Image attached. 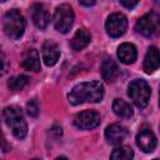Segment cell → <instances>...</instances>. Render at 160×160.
Masks as SVG:
<instances>
[{"label":"cell","mask_w":160,"mask_h":160,"mask_svg":"<svg viewBox=\"0 0 160 160\" xmlns=\"http://www.w3.org/2000/svg\"><path fill=\"white\" fill-rule=\"evenodd\" d=\"M104 98V85L98 81H85L75 85L68 99L72 105H80L84 102H99Z\"/></svg>","instance_id":"cell-1"},{"label":"cell","mask_w":160,"mask_h":160,"mask_svg":"<svg viewBox=\"0 0 160 160\" xmlns=\"http://www.w3.org/2000/svg\"><path fill=\"white\" fill-rule=\"evenodd\" d=\"M4 118L16 139L22 140L28 134V125L24 120L22 111L19 106H8L4 109Z\"/></svg>","instance_id":"cell-2"},{"label":"cell","mask_w":160,"mask_h":160,"mask_svg":"<svg viewBox=\"0 0 160 160\" xmlns=\"http://www.w3.org/2000/svg\"><path fill=\"white\" fill-rule=\"evenodd\" d=\"M2 30L11 39H20L25 31V19L22 14L16 9L8 11L2 18Z\"/></svg>","instance_id":"cell-3"},{"label":"cell","mask_w":160,"mask_h":160,"mask_svg":"<svg viewBox=\"0 0 160 160\" xmlns=\"http://www.w3.org/2000/svg\"><path fill=\"white\" fill-rule=\"evenodd\" d=\"M128 94L132 100V102L139 109H144L149 104V100L151 96V89L145 80L136 79L130 82L128 88Z\"/></svg>","instance_id":"cell-4"},{"label":"cell","mask_w":160,"mask_h":160,"mask_svg":"<svg viewBox=\"0 0 160 160\" xmlns=\"http://www.w3.org/2000/svg\"><path fill=\"white\" fill-rule=\"evenodd\" d=\"M75 20V14L69 4H61L55 9L54 12V26L58 31L66 34Z\"/></svg>","instance_id":"cell-5"},{"label":"cell","mask_w":160,"mask_h":160,"mask_svg":"<svg viewBox=\"0 0 160 160\" xmlns=\"http://www.w3.org/2000/svg\"><path fill=\"white\" fill-rule=\"evenodd\" d=\"M105 29L109 36L111 38H120L125 34L128 29V19L124 14L121 12H114L111 14L106 22H105Z\"/></svg>","instance_id":"cell-6"},{"label":"cell","mask_w":160,"mask_h":160,"mask_svg":"<svg viewBox=\"0 0 160 160\" xmlns=\"http://www.w3.org/2000/svg\"><path fill=\"white\" fill-rule=\"evenodd\" d=\"M100 124V115L94 110H85L74 118V125L81 130H92Z\"/></svg>","instance_id":"cell-7"},{"label":"cell","mask_w":160,"mask_h":160,"mask_svg":"<svg viewBox=\"0 0 160 160\" xmlns=\"http://www.w3.org/2000/svg\"><path fill=\"white\" fill-rule=\"evenodd\" d=\"M135 29L142 36H146V38L152 36L158 29V15L155 12H149L144 15L136 21Z\"/></svg>","instance_id":"cell-8"},{"label":"cell","mask_w":160,"mask_h":160,"mask_svg":"<svg viewBox=\"0 0 160 160\" xmlns=\"http://www.w3.org/2000/svg\"><path fill=\"white\" fill-rule=\"evenodd\" d=\"M136 145L144 152H151L156 148V136L149 128H142L136 135Z\"/></svg>","instance_id":"cell-9"},{"label":"cell","mask_w":160,"mask_h":160,"mask_svg":"<svg viewBox=\"0 0 160 160\" xmlns=\"http://www.w3.org/2000/svg\"><path fill=\"white\" fill-rule=\"evenodd\" d=\"M128 135H129L128 129L120 124H111L105 130L106 141L111 145H119L120 142H122L126 139Z\"/></svg>","instance_id":"cell-10"},{"label":"cell","mask_w":160,"mask_h":160,"mask_svg":"<svg viewBox=\"0 0 160 160\" xmlns=\"http://www.w3.org/2000/svg\"><path fill=\"white\" fill-rule=\"evenodd\" d=\"M31 18L39 29H45L50 22V14L42 4H34L31 6Z\"/></svg>","instance_id":"cell-11"},{"label":"cell","mask_w":160,"mask_h":160,"mask_svg":"<svg viewBox=\"0 0 160 160\" xmlns=\"http://www.w3.org/2000/svg\"><path fill=\"white\" fill-rule=\"evenodd\" d=\"M59 58H60V49H59L58 44L51 40H46L42 44V60H44L45 65H48V66L55 65L58 62Z\"/></svg>","instance_id":"cell-12"},{"label":"cell","mask_w":160,"mask_h":160,"mask_svg":"<svg viewBox=\"0 0 160 160\" xmlns=\"http://www.w3.org/2000/svg\"><path fill=\"white\" fill-rule=\"evenodd\" d=\"M21 66L25 70L29 71H40V56L39 52L35 49H28L24 54H22V59H21Z\"/></svg>","instance_id":"cell-13"},{"label":"cell","mask_w":160,"mask_h":160,"mask_svg":"<svg viewBox=\"0 0 160 160\" xmlns=\"http://www.w3.org/2000/svg\"><path fill=\"white\" fill-rule=\"evenodd\" d=\"M118 58L122 64H132L138 58L136 48L130 42H124L118 48Z\"/></svg>","instance_id":"cell-14"},{"label":"cell","mask_w":160,"mask_h":160,"mask_svg":"<svg viewBox=\"0 0 160 160\" xmlns=\"http://www.w3.org/2000/svg\"><path fill=\"white\" fill-rule=\"evenodd\" d=\"M160 65V58H159V51L155 46L149 48L145 59H144V70L146 74L154 72L155 70L159 69Z\"/></svg>","instance_id":"cell-15"},{"label":"cell","mask_w":160,"mask_h":160,"mask_svg":"<svg viewBox=\"0 0 160 160\" xmlns=\"http://www.w3.org/2000/svg\"><path fill=\"white\" fill-rule=\"evenodd\" d=\"M90 40H91V36H90V34L88 32V30H85V29H79V30L75 32V35L72 36V39H71V41H70V46H71L72 50L80 51V50H82L84 48H86V46L89 45Z\"/></svg>","instance_id":"cell-16"},{"label":"cell","mask_w":160,"mask_h":160,"mask_svg":"<svg viewBox=\"0 0 160 160\" xmlns=\"http://www.w3.org/2000/svg\"><path fill=\"white\" fill-rule=\"evenodd\" d=\"M101 75H102V79L108 82L114 81L116 79V76L119 75L118 65L111 58H106L102 61V64H101Z\"/></svg>","instance_id":"cell-17"},{"label":"cell","mask_w":160,"mask_h":160,"mask_svg":"<svg viewBox=\"0 0 160 160\" xmlns=\"http://www.w3.org/2000/svg\"><path fill=\"white\" fill-rule=\"evenodd\" d=\"M112 110H114V112L118 116L124 118V119H130L132 116V114H134L131 106L126 101H124L121 99H115L114 100V102H112Z\"/></svg>","instance_id":"cell-18"},{"label":"cell","mask_w":160,"mask_h":160,"mask_svg":"<svg viewBox=\"0 0 160 160\" xmlns=\"http://www.w3.org/2000/svg\"><path fill=\"white\" fill-rule=\"evenodd\" d=\"M110 158L112 160H130L134 158V151L130 146H119L114 149Z\"/></svg>","instance_id":"cell-19"},{"label":"cell","mask_w":160,"mask_h":160,"mask_svg":"<svg viewBox=\"0 0 160 160\" xmlns=\"http://www.w3.org/2000/svg\"><path fill=\"white\" fill-rule=\"evenodd\" d=\"M28 82H29V78L26 75H16L9 80V88L14 91L22 90L28 85Z\"/></svg>","instance_id":"cell-20"},{"label":"cell","mask_w":160,"mask_h":160,"mask_svg":"<svg viewBox=\"0 0 160 160\" xmlns=\"http://www.w3.org/2000/svg\"><path fill=\"white\" fill-rule=\"evenodd\" d=\"M26 111L31 118H36L39 115V105L35 100H31L26 105Z\"/></svg>","instance_id":"cell-21"},{"label":"cell","mask_w":160,"mask_h":160,"mask_svg":"<svg viewBox=\"0 0 160 160\" xmlns=\"http://www.w3.org/2000/svg\"><path fill=\"white\" fill-rule=\"evenodd\" d=\"M8 66H9V64H8L6 56H5V54H4V51H2V49L0 46V75H4L6 72Z\"/></svg>","instance_id":"cell-22"},{"label":"cell","mask_w":160,"mask_h":160,"mask_svg":"<svg viewBox=\"0 0 160 160\" xmlns=\"http://www.w3.org/2000/svg\"><path fill=\"white\" fill-rule=\"evenodd\" d=\"M139 1H140V0H120V2H121L125 8H128V9H132V8H135V6L138 5Z\"/></svg>","instance_id":"cell-23"},{"label":"cell","mask_w":160,"mask_h":160,"mask_svg":"<svg viewBox=\"0 0 160 160\" xmlns=\"http://www.w3.org/2000/svg\"><path fill=\"white\" fill-rule=\"evenodd\" d=\"M0 146L2 148L4 151H9V150H10V146H9V144L6 142V140H5V138H4L2 132H1V129H0Z\"/></svg>","instance_id":"cell-24"},{"label":"cell","mask_w":160,"mask_h":160,"mask_svg":"<svg viewBox=\"0 0 160 160\" xmlns=\"http://www.w3.org/2000/svg\"><path fill=\"white\" fill-rule=\"evenodd\" d=\"M50 132H52V134H55L56 135V138H59V136H61V128L60 126H58V125H54L52 128H51V130H50Z\"/></svg>","instance_id":"cell-25"},{"label":"cell","mask_w":160,"mask_h":160,"mask_svg":"<svg viewBox=\"0 0 160 160\" xmlns=\"http://www.w3.org/2000/svg\"><path fill=\"white\" fill-rule=\"evenodd\" d=\"M95 1L96 0H79V2L81 5H84V6H91V5L95 4Z\"/></svg>","instance_id":"cell-26"},{"label":"cell","mask_w":160,"mask_h":160,"mask_svg":"<svg viewBox=\"0 0 160 160\" xmlns=\"http://www.w3.org/2000/svg\"><path fill=\"white\" fill-rule=\"evenodd\" d=\"M4 1H6V0H0V2H4Z\"/></svg>","instance_id":"cell-27"}]
</instances>
